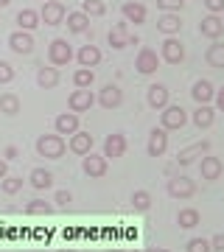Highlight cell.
Listing matches in <instances>:
<instances>
[{
	"label": "cell",
	"mask_w": 224,
	"mask_h": 252,
	"mask_svg": "<svg viewBox=\"0 0 224 252\" xmlns=\"http://www.w3.org/2000/svg\"><path fill=\"white\" fill-rule=\"evenodd\" d=\"M6 157H9V160H11V157H17V149H14V146H9V149H6Z\"/></svg>",
	"instance_id": "46"
},
{
	"label": "cell",
	"mask_w": 224,
	"mask_h": 252,
	"mask_svg": "<svg viewBox=\"0 0 224 252\" xmlns=\"http://www.w3.org/2000/svg\"><path fill=\"white\" fill-rule=\"evenodd\" d=\"M207 152H210V143H207V140H199V143L188 146V149H182V152L177 154V165H191V162H196L199 157H205Z\"/></svg>",
	"instance_id": "10"
},
{
	"label": "cell",
	"mask_w": 224,
	"mask_h": 252,
	"mask_svg": "<svg viewBox=\"0 0 224 252\" xmlns=\"http://www.w3.org/2000/svg\"><path fill=\"white\" fill-rule=\"evenodd\" d=\"M160 59H165L168 64H179L182 59H185V48H182V42L174 39V36H168V39L162 42V48H160Z\"/></svg>",
	"instance_id": "8"
},
{
	"label": "cell",
	"mask_w": 224,
	"mask_h": 252,
	"mask_svg": "<svg viewBox=\"0 0 224 252\" xmlns=\"http://www.w3.org/2000/svg\"><path fill=\"white\" fill-rule=\"evenodd\" d=\"M213 95H216V90H213V84H210L207 79H199L196 84L191 87V98L196 101V104H210Z\"/></svg>",
	"instance_id": "16"
},
{
	"label": "cell",
	"mask_w": 224,
	"mask_h": 252,
	"mask_svg": "<svg viewBox=\"0 0 224 252\" xmlns=\"http://www.w3.org/2000/svg\"><path fill=\"white\" fill-rule=\"evenodd\" d=\"M28 182H31V188H34V190L54 188V177H51V171H45V168H34L31 177H28Z\"/></svg>",
	"instance_id": "24"
},
{
	"label": "cell",
	"mask_w": 224,
	"mask_h": 252,
	"mask_svg": "<svg viewBox=\"0 0 224 252\" xmlns=\"http://www.w3.org/2000/svg\"><path fill=\"white\" fill-rule=\"evenodd\" d=\"M96 81V76H93V67H81V70L73 73V84L76 87H90Z\"/></svg>",
	"instance_id": "34"
},
{
	"label": "cell",
	"mask_w": 224,
	"mask_h": 252,
	"mask_svg": "<svg viewBox=\"0 0 224 252\" xmlns=\"http://www.w3.org/2000/svg\"><path fill=\"white\" fill-rule=\"evenodd\" d=\"M3 193H9V196H14L20 188H23V180H17V177H3Z\"/></svg>",
	"instance_id": "37"
},
{
	"label": "cell",
	"mask_w": 224,
	"mask_h": 252,
	"mask_svg": "<svg viewBox=\"0 0 224 252\" xmlns=\"http://www.w3.org/2000/svg\"><path fill=\"white\" fill-rule=\"evenodd\" d=\"M76 59L81 62V67H96L101 62V51L96 45H84L76 51Z\"/></svg>",
	"instance_id": "23"
},
{
	"label": "cell",
	"mask_w": 224,
	"mask_h": 252,
	"mask_svg": "<svg viewBox=\"0 0 224 252\" xmlns=\"http://www.w3.org/2000/svg\"><path fill=\"white\" fill-rule=\"evenodd\" d=\"M157 31H162L165 36H174L177 31H182V20H179L177 11H165V14L157 20Z\"/></svg>",
	"instance_id": "17"
},
{
	"label": "cell",
	"mask_w": 224,
	"mask_h": 252,
	"mask_svg": "<svg viewBox=\"0 0 224 252\" xmlns=\"http://www.w3.org/2000/svg\"><path fill=\"white\" fill-rule=\"evenodd\" d=\"M213 98H216V107H219V109H222V112H224V87H222V90H219V93H216Z\"/></svg>",
	"instance_id": "44"
},
{
	"label": "cell",
	"mask_w": 224,
	"mask_h": 252,
	"mask_svg": "<svg viewBox=\"0 0 224 252\" xmlns=\"http://www.w3.org/2000/svg\"><path fill=\"white\" fill-rule=\"evenodd\" d=\"M73 56H76V51L67 45V39H54V42L48 45V59L54 62V67H62V64H67Z\"/></svg>",
	"instance_id": "4"
},
{
	"label": "cell",
	"mask_w": 224,
	"mask_h": 252,
	"mask_svg": "<svg viewBox=\"0 0 224 252\" xmlns=\"http://www.w3.org/2000/svg\"><path fill=\"white\" fill-rule=\"evenodd\" d=\"M84 174L87 177H104L107 174V157H101V154H84Z\"/></svg>",
	"instance_id": "13"
},
{
	"label": "cell",
	"mask_w": 224,
	"mask_h": 252,
	"mask_svg": "<svg viewBox=\"0 0 224 252\" xmlns=\"http://www.w3.org/2000/svg\"><path fill=\"white\" fill-rule=\"evenodd\" d=\"M54 126H56V135H76L79 132V118H76V112H62L54 121Z\"/></svg>",
	"instance_id": "18"
},
{
	"label": "cell",
	"mask_w": 224,
	"mask_h": 252,
	"mask_svg": "<svg viewBox=\"0 0 224 252\" xmlns=\"http://www.w3.org/2000/svg\"><path fill=\"white\" fill-rule=\"evenodd\" d=\"M96 101H98L101 107L115 109V107H121V101H124V93H121V87H112V84H107V87H104L98 95H96Z\"/></svg>",
	"instance_id": "15"
},
{
	"label": "cell",
	"mask_w": 224,
	"mask_h": 252,
	"mask_svg": "<svg viewBox=\"0 0 224 252\" xmlns=\"http://www.w3.org/2000/svg\"><path fill=\"white\" fill-rule=\"evenodd\" d=\"M6 174H9V162H6V160H0V180H3Z\"/></svg>",
	"instance_id": "45"
},
{
	"label": "cell",
	"mask_w": 224,
	"mask_h": 252,
	"mask_svg": "<svg viewBox=\"0 0 224 252\" xmlns=\"http://www.w3.org/2000/svg\"><path fill=\"white\" fill-rule=\"evenodd\" d=\"M14 79V70H11L9 62H0V84H9Z\"/></svg>",
	"instance_id": "40"
},
{
	"label": "cell",
	"mask_w": 224,
	"mask_h": 252,
	"mask_svg": "<svg viewBox=\"0 0 224 252\" xmlns=\"http://www.w3.org/2000/svg\"><path fill=\"white\" fill-rule=\"evenodd\" d=\"M17 26L23 28V31H34V28L39 26V14H36V11H31V9H23L17 14Z\"/></svg>",
	"instance_id": "32"
},
{
	"label": "cell",
	"mask_w": 224,
	"mask_h": 252,
	"mask_svg": "<svg viewBox=\"0 0 224 252\" xmlns=\"http://www.w3.org/2000/svg\"><path fill=\"white\" fill-rule=\"evenodd\" d=\"M0 112H6V115H17L20 112V98L17 95H0Z\"/></svg>",
	"instance_id": "33"
},
{
	"label": "cell",
	"mask_w": 224,
	"mask_h": 252,
	"mask_svg": "<svg viewBox=\"0 0 224 252\" xmlns=\"http://www.w3.org/2000/svg\"><path fill=\"white\" fill-rule=\"evenodd\" d=\"M157 67H160V54L152 51V48H143L134 56V70L140 76H152V73H157Z\"/></svg>",
	"instance_id": "2"
},
{
	"label": "cell",
	"mask_w": 224,
	"mask_h": 252,
	"mask_svg": "<svg viewBox=\"0 0 224 252\" xmlns=\"http://www.w3.org/2000/svg\"><path fill=\"white\" fill-rule=\"evenodd\" d=\"M67 31H70V34H87L90 17L84 11H70V14H67Z\"/></svg>",
	"instance_id": "21"
},
{
	"label": "cell",
	"mask_w": 224,
	"mask_h": 252,
	"mask_svg": "<svg viewBox=\"0 0 224 252\" xmlns=\"http://www.w3.org/2000/svg\"><path fill=\"white\" fill-rule=\"evenodd\" d=\"M9 48L14 51V54H31L34 51V36H31V31H14V34L9 36Z\"/></svg>",
	"instance_id": "11"
},
{
	"label": "cell",
	"mask_w": 224,
	"mask_h": 252,
	"mask_svg": "<svg viewBox=\"0 0 224 252\" xmlns=\"http://www.w3.org/2000/svg\"><path fill=\"white\" fill-rule=\"evenodd\" d=\"M64 149H67V143L62 140V135H42L39 140H36V152L42 154V157H48V160L62 157Z\"/></svg>",
	"instance_id": "1"
},
{
	"label": "cell",
	"mask_w": 224,
	"mask_h": 252,
	"mask_svg": "<svg viewBox=\"0 0 224 252\" xmlns=\"http://www.w3.org/2000/svg\"><path fill=\"white\" fill-rule=\"evenodd\" d=\"M165 149H168V132L162 126L160 129H152V135H149V154L152 157H162Z\"/></svg>",
	"instance_id": "14"
},
{
	"label": "cell",
	"mask_w": 224,
	"mask_h": 252,
	"mask_svg": "<svg viewBox=\"0 0 224 252\" xmlns=\"http://www.w3.org/2000/svg\"><path fill=\"white\" fill-rule=\"evenodd\" d=\"M168 193L174 199H188L196 193V185H193V180H188V177H171L168 180Z\"/></svg>",
	"instance_id": "9"
},
{
	"label": "cell",
	"mask_w": 224,
	"mask_h": 252,
	"mask_svg": "<svg viewBox=\"0 0 224 252\" xmlns=\"http://www.w3.org/2000/svg\"><path fill=\"white\" fill-rule=\"evenodd\" d=\"M210 247H213V250H224V233L213 235V241H210Z\"/></svg>",
	"instance_id": "43"
},
{
	"label": "cell",
	"mask_w": 224,
	"mask_h": 252,
	"mask_svg": "<svg viewBox=\"0 0 224 252\" xmlns=\"http://www.w3.org/2000/svg\"><path fill=\"white\" fill-rule=\"evenodd\" d=\"M109 45H112V48H118V51L129 45V34H126V23H118V26L112 28V31H109Z\"/></svg>",
	"instance_id": "28"
},
{
	"label": "cell",
	"mask_w": 224,
	"mask_h": 252,
	"mask_svg": "<svg viewBox=\"0 0 224 252\" xmlns=\"http://www.w3.org/2000/svg\"><path fill=\"white\" fill-rule=\"evenodd\" d=\"M124 17L129 20V23H134V26H140V23H146V6L129 0V3H124Z\"/></svg>",
	"instance_id": "25"
},
{
	"label": "cell",
	"mask_w": 224,
	"mask_h": 252,
	"mask_svg": "<svg viewBox=\"0 0 224 252\" xmlns=\"http://www.w3.org/2000/svg\"><path fill=\"white\" fill-rule=\"evenodd\" d=\"M62 252H73V250H62Z\"/></svg>",
	"instance_id": "50"
},
{
	"label": "cell",
	"mask_w": 224,
	"mask_h": 252,
	"mask_svg": "<svg viewBox=\"0 0 224 252\" xmlns=\"http://www.w3.org/2000/svg\"><path fill=\"white\" fill-rule=\"evenodd\" d=\"M185 6V0H157V9L162 11H179Z\"/></svg>",
	"instance_id": "39"
},
{
	"label": "cell",
	"mask_w": 224,
	"mask_h": 252,
	"mask_svg": "<svg viewBox=\"0 0 224 252\" xmlns=\"http://www.w3.org/2000/svg\"><path fill=\"white\" fill-rule=\"evenodd\" d=\"M149 252H171V250H162V247H160V250H157V247H152V250H149Z\"/></svg>",
	"instance_id": "47"
},
{
	"label": "cell",
	"mask_w": 224,
	"mask_h": 252,
	"mask_svg": "<svg viewBox=\"0 0 224 252\" xmlns=\"http://www.w3.org/2000/svg\"><path fill=\"white\" fill-rule=\"evenodd\" d=\"M64 6L62 3H56V0H45L42 11H39V23H45V26H59L64 20Z\"/></svg>",
	"instance_id": "7"
},
{
	"label": "cell",
	"mask_w": 224,
	"mask_h": 252,
	"mask_svg": "<svg viewBox=\"0 0 224 252\" xmlns=\"http://www.w3.org/2000/svg\"><path fill=\"white\" fill-rule=\"evenodd\" d=\"M81 11H84L87 17H101V14L107 11V6H104V0H84Z\"/></svg>",
	"instance_id": "35"
},
{
	"label": "cell",
	"mask_w": 224,
	"mask_h": 252,
	"mask_svg": "<svg viewBox=\"0 0 224 252\" xmlns=\"http://www.w3.org/2000/svg\"><path fill=\"white\" fill-rule=\"evenodd\" d=\"M177 224L182 227V230H193V227L199 224V210L196 207H182L177 213Z\"/></svg>",
	"instance_id": "26"
},
{
	"label": "cell",
	"mask_w": 224,
	"mask_h": 252,
	"mask_svg": "<svg viewBox=\"0 0 224 252\" xmlns=\"http://www.w3.org/2000/svg\"><path fill=\"white\" fill-rule=\"evenodd\" d=\"M11 0H0V9H3V6H9Z\"/></svg>",
	"instance_id": "48"
},
{
	"label": "cell",
	"mask_w": 224,
	"mask_h": 252,
	"mask_svg": "<svg viewBox=\"0 0 224 252\" xmlns=\"http://www.w3.org/2000/svg\"><path fill=\"white\" fill-rule=\"evenodd\" d=\"M199 31L205 36H210V39H219L224 34V20H219V14H210V17H205L199 23Z\"/></svg>",
	"instance_id": "19"
},
{
	"label": "cell",
	"mask_w": 224,
	"mask_h": 252,
	"mask_svg": "<svg viewBox=\"0 0 224 252\" xmlns=\"http://www.w3.org/2000/svg\"><path fill=\"white\" fill-rule=\"evenodd\" d=\"M121 252H137V250H121Z\"/></svg>",
	"instance_id": "49"
},
{
	"label": "cell",
	"mask_w": 224,
	"mask_h": 252,
	"mask_svg": "<svg viewBox=\"0 0 224 252\" xmlns=\"http://www.w3.org/2000/svg\"><path fill=\"white\" fill-rule=\"evenodd\" d=\"M70 202H73L70 190H56V205H59V207H67Z\"/></svg>",
	"instance_id": "41"
},
{
	"label": "cell",
	"mask_w": 224,
	"mask_h": 252,
	"mask_svg": "<svg viewBox=\"0 0 224 252\" xmlns=\"http://www.w3.org/2000/svg\"><path fill=\"white\" fill-rule=\"evenodd\" d=\"M196 165H199V174H202V180H207V182L219 180V177H222V171H224L222 160H219V157H213V154H205V157H199Z\"/></svg>",
	"instance_id": "5"
},
{
	"label": "cell",
	"mask_w": 224,
	"mask_h": 252,
	"mask_svg": "<svg viewBox=\"0 0 224 252\" xmlns=\"http://www.w3.org/2000/svg\"><path fill=\"white\" fill-rule=\"evenodd\" d=\"M26 213L28 216H48V213H54V205L45 202V199H31L26 205Z\"/></svg>",
	"instance_id": "30"
},
{
	"label": "cell",
	"mask_w": 224,
	"mask_h": 252,
	"mask_svg": "<svg viewBox=\"0 0 224 252\" xmlns=\"http://www.w3.org/2000/svg\"><path fill=\"white\" fill-rule=\"evenodd\" d=\"M213 118H216V109H210L207 104H199V109L193 112V124L199 129H207V126L213 124Z\"/></svg>",
	"instance_id": "29"
},
{
	"label": "cell",
	"mask_w": 224,
	"mask_h": 252,
	"mask_svg": "<svg viewBox=\"0 0 224 252\" xmlns=\"http://www.w3.org/2000/svg\"><path fill=\"white\" fill-rule=\"evenodd\" d=\"M126 154V137L124 135H107V140H104V157L107 160H118V157H124Z\"/></svg>",
	"instance_id": "12"
},
{
	"label": "cell",
	"mask_w": 224,
	"mask_h": 252,
	"mask_svg": "<svg viewBox=\"0 0 224 252\" xmlns=\"http://www.w3.org/2000/svg\"><path fill=\"white\" fill-rule=\"evenodd\" d=\"M146 95H149V107L152 109H165L168 107V90H165L162 84H152Z\"/></svg>",
	"instance_id": "22"
},
{
	"label": "cell",
	"mask_w": 224,
	"mask_h": 252,
	"mask_svg": "<svg viewBox=\"0 0 224 252\" xmlns=\"http://www.w3.org/2000/svg\"><path fill=\"white\" fill-rule=\"evenodd\" d=\"M160 124L165 132H177V129H182V126L188 124V112L182 107H165L160 115Z\"/></svg>",
	"instance_id": "3"
},
{
	"label": "cell",
	"mask_w": 224,
	"mask_h": 252,
	"mask_svg": "<svg viewBox=\"0 0 224 252\" xmlns=\"http://www.w3.org/2000/svg\"><path fill=\"white\" fill-rule=\"evenodd\" d=\"M205 9L210 14H222L224 11V0H205Z\"/></svg>",
	"instance_id": "42"
},
{
	"label": "cell",
	"mask_w": 224,
	"mask_h": 252,
	"mask_svg": "<svg viewBox=\"0 0 224 252\" xmlns=\"http://www.w3.org/2000/svg\"><path fill=\"white\" fill-rule=\"evenodd\" d=\"M93 104H96V95L90 93V87H76V90L70 93V98H67L70 112H87Z\"/></svg>",
	"instance_id": "6"
},
{
	"label": "cell",
	"mask_w": 224,
	"mask_h": 252,
	"mask_svg": "<svg viewBox=\"0 0 224 252\" xmlns=\"http://www.w3.org/2000/svg\"><path fill=\"white\" fill-rule=\"evenodd\" d=\"M205 59L210 67H224V42H213V45L207 48Z\"/></svg>",
	"instance_id": "31"
},
{
	"label": "cell",
	"mask_w": 224,
	"mask_h": 252,
	"mask_svg": "<svg viewBox=\"0 0 224 252\" xmlns=\"http://www.w3.org/2000/svg\"><path fill=\"white\" fill-rule=\"evenodd\" d=\"M213 247H210V241H205V238H191L188 247H185V252H210Z\"/></svg>",
	"instance_id": "38"
},
{
	"label": "cell",
	"mask_w": 224,
	"mask_h": 252,
	"mask_svg": "<svg viewBox=\"0 0 224 252\" xmlns=\"http://www.w3.org/2000/svg\"><path fill=\"white\" fill-rule=\"evenodd\" d=\"M132 207L134 210H149V207H152V196H149L146 190H134L132 193Z\"/></svg>",
	"instance_id": "36"
},
{
	"label": "cell",
	"mask_w": 224,
	"mask_h": 252,
	"mask_svg": "<svg viewBox=\"0 0 224 252\" xmlns=\"http://www.w3.org/2000/svg\"><path fill=\"white\" fill-rule=\"evenodd\" d=\"M36 84L45 87V90L56 87V84H59V70H56V67H42V70L36 73Z\"/></svg>",
	"instance_id": "27"
},
{
	"label": "cell",
	"mask_w": 224,
	"mask_h": 252,
	"mask_svg": "<svg viewBox=\"0 0 224 252\" xmlns=\"http://www.w3.org/2000/svg\"><path fill=\"white\" fill-rule=\"evenodd\" d=\"M70 149L76 154H79V157H84V154H90L93 152V135H90V132H76V135H70Z\"/></svg>",
	"instance_id": "20"
}]
</instances>
